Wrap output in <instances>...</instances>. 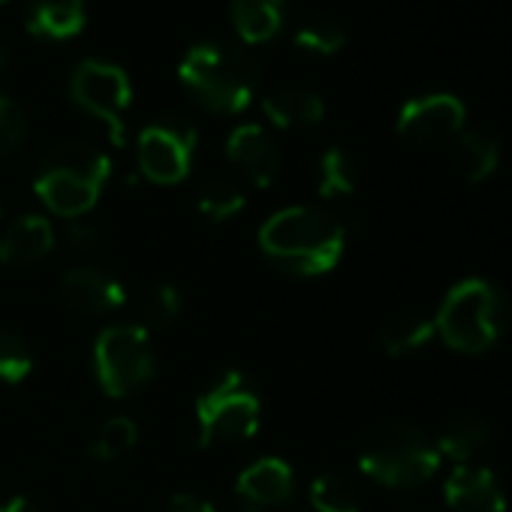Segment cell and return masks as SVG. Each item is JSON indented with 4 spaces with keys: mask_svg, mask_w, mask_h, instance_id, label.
<instances>
[{
    "mask_svg": "<svg viewBox=\"0 0 512 512\" xmlns=\"http://www.w3.org/2000/svg\"><path fill=\"white\" fill-rule=\"evenodd\" d=\"M178 79L187 94L214 115H238L260 88L253 58L223 40H205L187 49L178 64Z\"/></svg>",
    "mask_w": 512,
    "mask_h": 512,
    "instance_id": "cell-2",
    "label": "cell"
},
{
    "mask_svg": "<svg viewBox=\"0 0 512 512\" xmlns=\"http://www.w3.org/2000/svg\"><path fill=\"white\" fill-rule=\"evenodd\" d=\"M229 19L238 40L269 43L287 25V0H229Z\"/></svg>",
    "mask_w": 512,
    "mask_h": 512,
    "instance_id": "cell-17",
    "label": "cell"
},
{
    "mask_svg": "<svg viewBox=\"0 0 512 512\" xmlns=\"http://www.w3.org/2000/svg\"><path fill=\"white\" fill-rule=\"evenodd\" d=\"M467 109L455 94H425L401 106L398 136L419 148H440L464 130Z\"/></svg>",
    "mask_w": 512,
    "mask_h": 512,
    "instance_id": "cell-10",
    "label": "cell"
},
{
    "mask_svg": "<svg viewBox=\"0 0 512 512\" xmlns=\"http://www.w3.org/2000/svg\"><path fill=\"white\" fill-rule=\"evenodd\" d=\"M497 163H500V145L488 133H482V130L461 133V139H458V169H461L464 181L479 184V181L491 178Z\"/></svg>",
    "mask_w": 512,
    "mask_h": 512,
    "instance_id": "cell-20",
    "label": "cell"
},
{
    "mask_svg": "<svg viewBox=\"0 0 512 512\" xmlns=\"http://www.w3.org/2000/svg\"><path fill=\"white\" fill-rule=\"evenodd\" d=\"M226 160L253 184L269 187L281 172V148L260 124H238L226 136Z\"/></svg>",
    "mask_w": 512,
    "mask_h": 512,
    "instance_id": "cell-12",
    "label": "cell"
},
{
    "mask_svg": "<svg viewBox=\"0 0 512 512\" xmlns=\"http://www.w3.org/2000/svg\"><path fill=\"white\" fill-rule=\"evenodd\" d=\"M196 145H199V133L190 121L178 115L160 118L139 133L136 142L139 169L154 184H178L190 175Z\"/></svg>",
    "mask_w": 512,
    "mask_h": 512,
    "instance_id": "cell-9",
    "label": "cell"
},
{
    "mask_svg": "<svg viewBox=\"0 0 512 512\" xmlns=\"http://www.w3.org/2000/svg\"><path fill=\"white\" fill-rule=\"evenodd\" d=\"M509 308L503 293L485 278H467L455 284L434 317V332L446 347L476 356L497 344L503 335Z\"/></svg>",
    "mask_w": 512,
    "mask_h": 512,
    "instance_id": "cell-4",
    "label": "cell"
},
{
    "mask_svg": "<svg viewBox=\"0 0 512 512\" xmlns=\"http://www.w3.org/2000/svg\"><path fill=\"white\" fill-rule=\"evenodd\" d=\"M34 368V353L16 332L0 329V383H22Z\"/></svg>",
    "mask_w": 512,
    "mask_h": 512,
    "instance_id": "cell-26",
    "label": "cell"
},
{
    "mask_svg": "<svg viewBox=\"0 0 512 512\" xmlns=\"http://www.w3.org/2000/svg\"><path fill=\"white\" fill-rule=\"evenodd\" d=\"M196 208L208 217V220H229L244 208V193L238 184L226 181V178H211L199 187L196 193Z\"/></svg>",
    "mask_w": 512,
    "mask_h": 512,
    "instance_id": "cell-24",
    "label": "cell"
},
{
    "mask_svg": "<svg viewBox=\"0 0 512 512\" xmlns=\"http://www.w3.org/2000/svg\"><path fill=\"white\" fill-rule=\"evenodd\" d=\"M263 401L256 386L235 368L211 380L196 398L199 446H223L250 440L260 431Z\"/></svg>",
    "mask_w": 512,
    "mask_h": 512,
    "instance_id": "cell-6",
    "label": "cell"
},
{
    "mask_svg": "<svg viewBox=\"0 0 512 512\" xmlns=\"http://www.w3.org/2000/svg\"><path fill=\"white\" fill-rule=\"evenodd\" d=\"M434 320H425L422 314H401L389 320L380 332V347L389 356H407L419 347H425L434 338Z\"/></svg>",
    "mask_w": 512,
    "mask_h": 512,
    "instance_id": "cell-21",
    "label": "cell"
},
{
    "mask_svg": "<svg viewBox=\"0 0 512 512\" xmlns=\"http://www.w3.org/2000/svg\"><path fill=\"white\" fill-rule=\"evenodd\" d=\"M55 229L43 214H22L0 235V263L4 266H34L52 253Z\"/></svg>",
    "mask_w": 512,
    "mask_h": 512,
    "instance_id": "cell-15",
    "label": "cell"
},
{
    "mask_svg": "<svg viewBox=\"0 0 512 512\" xmlns=\"http://www.w3.org/2000/svg\"><path fill=\"white\" fill-rule=\"evenodd\" d=\"M0 512H40L28 497H22V494H16V497H10L7 503H0Z\"/></svg>",
    "mask_w": 512,
    "mask_h": 512,
    "instance_id": "cell-32",
    "label": "cell"
},
{
    "mask_svg": "<svg viewBox=\"0 0 512 512\" xmlns=\"http://www.w3.org/2000/svg\"><path fill=\"white\" fill-rule=\"evenodd\" d=\"M181 314V293L172 284L157 287L148 299H145V329H166L178 320Z\"/></svg>",
    "mask_w": 512,
    "mask_h": 512,
    "instance_id": "cell-28",
    "label": "cell"
},
{
    "mask_svg": "<svg viewBox=\"0 0 512 512\" xmlns=\"http://www.w3.org/2000/svg\"><path fill=\"white\" fill-rule=\"evenodd\" d=\"M359 467L380 485L413 488L428 482L440 467L437 443L413 425L389 422L377 428L359 455Z\"/></svg>",
    "mask_w": 512,
    "mask_h": 512,
    "instance_id": "cell-5",
    "label": "cell"
},
{
    "mask_svg": "<svg viewBox=\"0 0 512 512\" xmlns=\"http://www.w3.org/2000/svg\"><path fill=\"white\" fill-rule=\"evenodd\" d=\"M356 190V166L344 148H329L320 157V196L335 199Z\"/></svg>",
    "mask_w": 512,
    "mask_h": 512,
    "instance_id": "cell-25",
    "label": "cell"
},
{
    "mask_svg": "<svg viewBox=\"0 0 512 512\" xmlns=\"http://www.w3.org/2000/svg\"><path fill=\"white\" fill-rule=\"evenodd\" d=\"M136 440H139L136 422L127 416H112L91 437V455L97 461H118L121 455H127L136 446Z\"/></svg>",
    "mask_w": 512,
    "mask_h": 512,
    "instance_id": "cell-22",
    "label": "cell"
},
{
    "mask_svg": "<svg viewBox=\"0 0 512 512\" xmlns=\"http://www.w3.org/2000/svg\"><path fill=\"white\" fill-rule=\"evenodd\" d=\"M67 244H70V250L85 253V250H91L97 244V229L91 223H85V220H73L70 229H67Z\"/></svg>",
    "mask_w": 512,
    "mask_h": 512,
    "instance_id": "cell-30",
    "label": "cell"
},
{
    "mask_svg": "<svg viewBox=\"0 0 512 512\" xmlns=\"http://www.w3.org/2000/svg\"><path fill=\"white\" fill-rule=\"evenodd\" d=\"M7 64H10V43H7L4 34H0V73L7 70Z\"/></svg>",
    "mask_w": 512,
    "mask_h": 512,
    "instance_id": "cell-33",
    "label": "cell"
},
{
    "mask_svg": "<svg viewBox=\"0 0 512 512\" xmlns=\"http://www.w3.org/2000/svg\"><path fill=\"white\" fill-rule=\"evenodd\" d=\"M263 112L281 130H308L323 121L326 103L308 88H281L263 100Z\"/></svg>",
    "mask_w": 512,
    "mask_h": 512,
    "instance_id": "cell-18",
    "label": "cell"
},
{
    "mask_svg": "<svg viewBox=\"0 0 512 512\" xmlns=\"http://www.w3.org/2000/svg\"><path fill=\"white\" fill-rule=\"evenodd\" d=\"M61 293L67 299V305L79 314L97 317V314H115L127 293L121 287L118 278H112L106 269L97 266H76L64 275L61 281Z\"/></svg>",
    "mask_w": 512,
    "mask_h": 512,
    "instance_id": "cell-13",
    "label": "cell"
},
{
    "mask_svg": "<svg viewBox=\"0 0 512 512\" xmlns=\"http://www.w3.org/2000/svg\"><path fill=\"white\" fill-rule=\"evenodd\" d=\"M0 4H7V0H0Z\"/></svg>",
    "mask_w": 512,
    "mask_h": 512,
    "instance_id": "cell-34",
    "label": "cell"
},
{
    "mask_svg": "<svg viewBox=\"0 0 512 512\" xmlns=\"http://www.w3.org/2000/svg\"><path fill=\"white\" fill-rule=\"evenodd\" d=\"M109 175L112 160L100 148L88 142H67L43 157L34 190L52 214L82 220L97 205Z\"/></svg>",
    "mask_w": 512,
    "mask_h": 512,
    "instance_id": "cell-3",
    "label": "cell"
},
{
    "mask_svg": "<svg viewBox=\"0 0 512 512\" xmlns=\"http://www.w3.org/2000/svg\"><path fill=\"white\" fill-rule=\"evenodd\" d=\"M85 22H88L85 0H31L25 16L28 34L52 43L82 34Z\"/></svg>",
    "mask_w": 512,
    "mask_h": 512,
    "instance_id": "cell-16",
    "label": "cell"
},
{
    "mask_svg": "<svg viewBox=\"0 0 512 512\" xmlns=\"http://www.w3.org/2000/svg\"><path fill=\"white\" fill-rule=\"evenodd\" d=\"M491 437V428L479 416H455L437 437V452L440 458H452L464 464L470 455H476Z\"/></svg>",
    "mask_w": 512,
    "mask_h": 512,
    "instance_id": "cell-19",
    "label": "cell"
},
{
    "mask_svg": "<svg viewBox=\"0 0 512 512\" xmlns=\"http://www.w3.org/2000/svg\"><path fill=\"white\" fill-rule=\"evenodd\" d=\"M94 371L109 398H127L154 377V347L145 326H109L94 344Z\"/></svg>",
    "mask_w": 512,
    "mask_h": 512,
    "instance_id": "cell-7",
    "label": "cell"
},
{
    "mask_svg": "<svg viewBox=\"0 0 512 512\" xmlns=\"http://www.w3.org/2000/svg\"><path fill=\"white\" fill-rule=\"evenodd\" d=\"M443 494L458 512H506V494L497 476L479 464H458L446 479Z\"/></svg>",
    "mask_w": 512,
    "mask_h": 512,
    "instance_id": "cell-14",
    "label": "cell"
},
{
    "mask_svg": "<svg viewBox=\"0 0 512 512\" xmlns=\"http://www.w3.org/2000/svg\"><path fill=\"white\" fill-rule=\"evenodd\" d=\"M235 491L241 512H290L296 473L284 458H260L238 473Z\"/></svg>",
    "mask_w": 512,
    "mask_h": 512,
    "instance_id": "cell-11",
    "label": "cell"
},
{
    "mask_svg": "<svg viewBox=\"0 0 512 512\" xmlns=\"http://www.w3.org/2000/svg\"><path fill=\"white\" fill-rule=\"evenodd\" d=\"M28 133V118L22 106L10 97L0 94V154H10L22 145Z\"/></svg>",
    "mask_w": 512,
    "mask_h": 512,
    "instance_id": "cell-29",
    "label": "cell"
},
{
    "mask_svg": "<svg viewBox=\"0 0 512 512\" xmlns=\"http://www.w3.org/2000/svg\"><path fill=\"white\" fill-rule=\"evenodd\" d=\"M344 244V223L314 205L281 208L260 229V250L275 266L302 278L332 272L344 256Z\"/></svg>",
    "mask_w": 512,
    "mask_h": 512,
    "instance_id": "cell-1",
    "label": "cell"
},
{
    "mask_svg": "<svg viewBox=\"0 0 512 512\" xmlns=\"http://www.w3.org/2000/svg\"><path fill=\"white\" fill-rule=\"evenodd\" d=\"M311 506L317 512H359V491L341 473H323L311 482Z\"/></svg>",
    "mask_w": 512,
    "mask_h": 512,
    "instance_id": "cell-23",
    "label": "cell"
},
{
    "mask_svg": "<svg viewBox=\"0 0 512 512\" xmlns=\"http://www.w3.org/2000/svg\"><path fill=\"white\" fill-rule=\"evenodd\" d=\"M70 94L76 106L109 127V139L115 145H124V112L130 109L133 85L118 64L85 58L70 76Z\"/></svg>",
    "mask_w": 512,
    "mask_h": 512,
    "instance_id": "cell-8",
    "label": "cell"
},
{
    "mask_svg": "<svg viewBox=\"0 0 512 512\" xmlns=\"http://www.w3.org/2000/svg\"><path fill=\"white\" fill-rule=\"evenodd\" d=\"M344 40H347L344 28L332 19H314L296 31V46L314 55H335L344 49Z\"/></svg>",
    "mask_w": 512,
    "mask_h": 512,
    "instance_id": "cell-27",
    "label": "cell"
},
{
    "mask_svg": "<svg viewBox=\"0 0 512 512\" xmlns=\"http://www.w3.org/2000/svg\"><path fill=\"white\" fill-rule=\"evenodd\" d=\"M166 512H214V506L193 494H175L172 503L166 506Z\"/></svg>",
    "mask_w": 512,
    "mask_h": 512,
    "instance_id": "cell-31",
    "label": "cell"
}]
</instances>
